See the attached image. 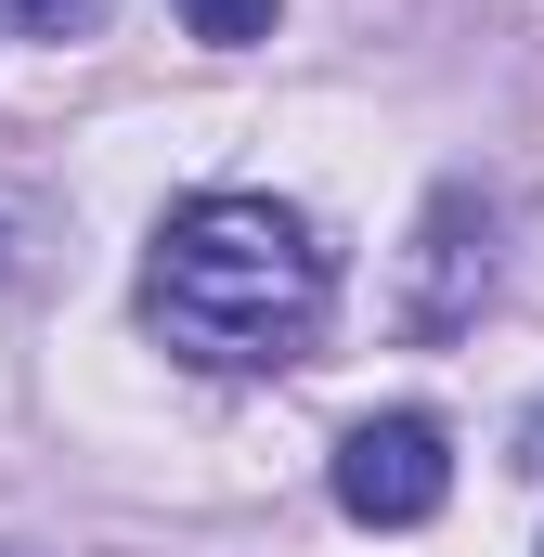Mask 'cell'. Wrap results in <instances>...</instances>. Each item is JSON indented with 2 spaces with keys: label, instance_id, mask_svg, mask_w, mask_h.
I'll list each match as a JSON object with an SVG mask.
<instances>
[{
  "label": "cell",
  "instance_id": "cell-1",
  "mask_svg": "<svg viewBox=\"0 0 544 557\" xmlns=\"http://www.w3.org/2000/svg\"><path fill=\"white\" fill-rule=\"evenodd\" d=\"M324 311H337V260L285 195H247V182L182 195L156 221V247H143V324L208 376L298 363L324 337Z\"/></svg>",
  "mask_w": 544,
  "mask_h": 557
},
{
  "label": "cell",
  "instance_id": "cell-2",
  "mask_svg": "<svg viewBox=\"0 0 544 557\" xmlns=\"http://www.w3.org/2000/svg\"><path fill=\"white\" fill-rule=\"evenodd\" d=\"M337 519H363V532H428L441 519V493H454V428L441 416H363L350 441H337Z\"/></svg>",
  "mask_w": 544,
  "mask_h": 557
},
{
  "label": "cell",
  "instance_id": "cell-3",
  "mask_svg": "<svg viewBox=\"0 0 544 557\" xmlns=\"http://www.w3.org/2000/svg\"><path fill=\"white\" fill-rule=\"evenodd\" d=\"M493 195L480 182H441L428 195V221H415V260H403V337H454V324H480V298H493Z\"/></svg>",
  "mask_w": 544,
  "mask_h": 557
},
{
  "label": "cell",
  "instance_id": "cell-4",
  "mask_svg": "<svg viewBox=\"0 0 544 557\" xmlns=\"http://www.w3.org/2000/svg\"><path fill=\"white\" fill-rule=\"evenodd\" d=\"M0 26H13V39H91L104 0H0Z\"/></svg>",
  "mask_w": 544,
  "mask_h": 557
},
{
  "label": "cell",
  "instance_id": "cell-5",
  "mask_svg": "<svg viewBox=\"0 0 544 557\" xmlns=\"http://www.w3.org/2000/svg\"><path fill=\"white\" fill-rule=\"evenodd\" d=\"M182 26L221 39V52H247V39H272V0H182Z\"/></svg>",
  "mask_w": 544,
  "mask_h": 557
}]
</instances>
